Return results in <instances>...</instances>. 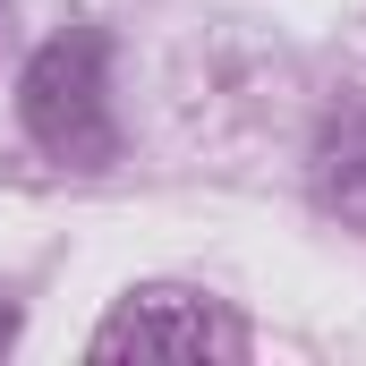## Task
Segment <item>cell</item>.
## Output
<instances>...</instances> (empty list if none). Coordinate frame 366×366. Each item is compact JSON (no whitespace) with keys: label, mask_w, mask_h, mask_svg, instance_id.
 Wrapping results in <instances>:
<instances>
[{"label":"cell","mask_w":366,"mask_h":366,"mask_svg":"<svg viewBox=\"0 0 366 366\" xmlns=\"http://www.w3.org/2000/svg\"><path fill=\"white\" fill-rule=\"evenodd\" d=\"M324 196L350 204V213H366V119L332 128V145H324Z\"/></svg>","instance_id":"3"},{"label":"cell","mask_w":366,"mask_h":366,"mask_svg":"<svg viewBox=\"0 0 366 366\" xmlns=\"http://www.w3.org/2000/svg\"><path fill=\"white\" fill-rule=\"evenodd\" d=\"M94 358H247V332H239L213 298L145 290V298H128V307L94 332Z\"/></svg>","instance_id":"2"},{"label":"cell","mask_w":366,"mask_h":366,"mask_svg":"<svg viewBox=\"0 0 366 366\" xmlns=\"http://www.w3.org/2000/svg\"><path fill=\"white\" fill-rule=\"evenodd\" d=\"M26 128L43 154L60 162H111V94H102V43L94 34H60L34 51L26 69Z\"/></svg>","instance_id":"1"},{"label":"cell","mask_w":366,"mask_h":366,"mask_svg":"<svg viewBox=\"0 0 366 366\" xmlns=\"http://www.w3.org/2000/svg\"><path fill=\"white\" fill-rule=\"evenodd\" d=\"M9 341H17V315H9V307H0V350H9Z\"/></svg>","instance_id":"4"}]
</instances>
